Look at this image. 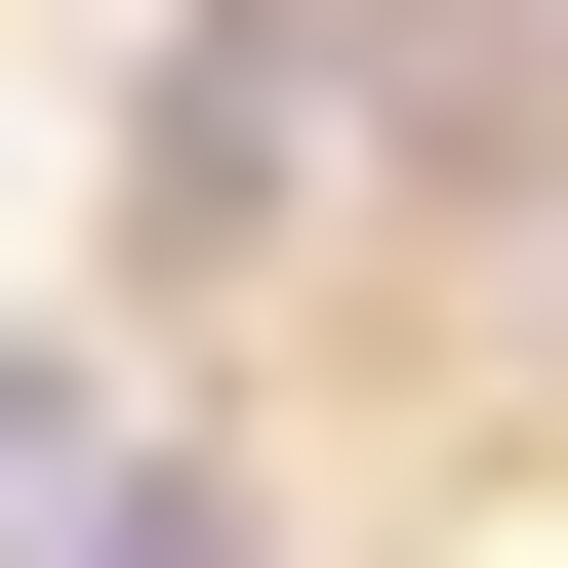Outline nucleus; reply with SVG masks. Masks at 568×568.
<instances>
[{"mask_svg":"<svg viewBox=\"0 0 568 568\" xmlns=\"http://www.w3.org/2000/svg\"><path fill=\"white\" fill-rule=\"evenodd\" d=\"M82 487H122V406H82V366H0V568H82Z\"/></svg>","mask_w":568,"mask_h":568,"instance_id":"obj_1","label":"nucleus"}]
</instances>
